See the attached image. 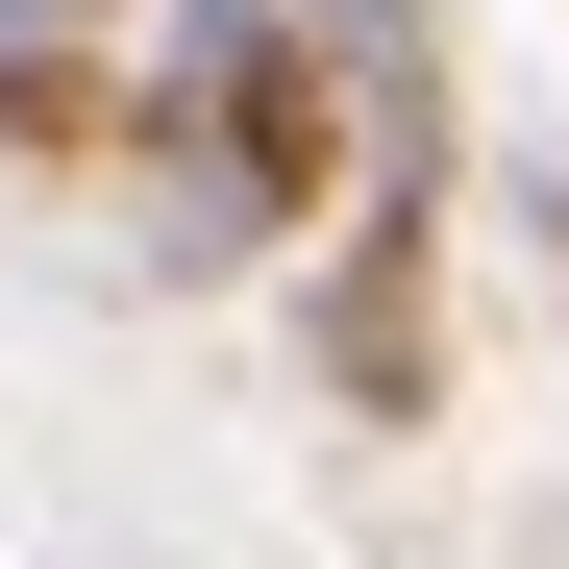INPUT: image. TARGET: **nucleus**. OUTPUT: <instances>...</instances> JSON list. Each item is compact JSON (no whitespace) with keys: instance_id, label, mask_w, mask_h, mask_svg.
I'll return each mask as SVG.
<instances>
[{"instance_id":"1","label":"nucleus","mask_w":569,"mask_h":569,"mask_svg":"<svg viewBox=\"0 0 569 569\" xmlns=\"http://www.w3.org/2000/svg\"><path fill=\"white\" fill-rule=\"evenodd\" d=\"M322 371H347L371 421H421V371H446V322H421V199L347 223V272H322Z\"/></svg>"},{"instance_id":"2","label":"nucleus","mask_w":569,"mask_h":569,"mask_svg":"<svg viewBox=\"0 0 569 569\" xmlns=\"http://www.w3.org/2000/svg\"><path fill=\"white\" fill-rule=\"evenodd\" d=\"M100 26H124V0H0V74H124Z\"/></svg>"}]
</instances>
